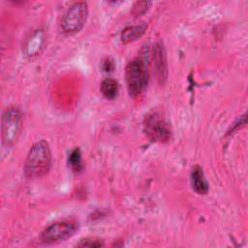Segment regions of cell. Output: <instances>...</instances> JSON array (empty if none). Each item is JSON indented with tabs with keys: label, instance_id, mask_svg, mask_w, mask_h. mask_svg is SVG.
Listing matches in <instances>:
<instances>
[{
	"label": "cell",
	"instance_id": "11",
	"mask_svg": "<svg viewBox=\"0 0 248 248\" xmlns=\"http://www.w3.org/2000/svg\"><path fill=\"white\" fill-rule=\"evenodd\" d=\"M100 90L103 96L108 100H113L116 98L119 92V84L117 80L111 78H106L102 80Z\"/></svg>",
	"mask_w": 248,
	"mask_h": 248
},
{
	"label": "cell",
	"instance_id": "13",
	"mask_svg": "<svg viewBox=\"0 0 248 248\" xmlns=\"http://www.w3.org/2000/svg\"><path fill=\"white\" fill-rule=\"evenodd\" d=\"M77 247H88V248H93V247H104L105 242L103 239L96 237V236H87L84 238H81L77 244Z\"/></svg>",
	"mask_w": 248,
	"mask_h": 248
},
{
	"label": "cell",
	"instance_id": "2",
	"mask_svg": "<svg viewBox=\"0 0 248 248\" xmlns=\"http://www.w3.org/2000/svg\"><path fill=\"white\" fill-rule=\"evenodd\" d=\"M128 92L131 97L138 98L144 93L148 83V66L142 57L131 60L125 70Z\"/></svg>",
	"mask_w": 248,
	"mask_h": 248
},
{
	"label": "cell",
	"instance_id": "7",
	"mask_svg": "<svg viewBox=\"0 0 248 248\" xmlns=\"http://www.w3.org/2000/svg\"><path fill=\"white\" fill-rule=\"evenodd\" d=\"M46 43V33L39 28L34 30L24 41L22 46V52L25 57L32 59L39 56L44 50Z\"/></svg>",
	"mask_w": 248,
	"mask_h": 248
},
{
	"label": "cell",
	"instance_id": "1",
	"mask_svg": "<svg viewBox=\"0 0 248 248\" xmlns=\"http://www.w3.org/2000/svg\"><path fill=\"white\" fill-rule=\"evenodd\" d=\"M52 156L49 144L41 140L35 142L29 149L24 162V174L29 179L45 176L50 170Z\"/></svg>",
	"mask_w": 248,
	"mask_h": 248
},
{
	"label": "cell",
	"instance_id": "10",
	"mask_svg": "<svg viewBox=\"0 0 248 248\" xmlns=\"http://www.w3.org/2000/svg\"><path fill=\"white\" fill-rule=\"evenodd\" d=\"M147 28V25L145 23H141L139 25H131L123 29L120 35V40L122 44H129L131 42H134L140 38L145 30Z\"/></svg>",
	"mask_w": 248,
	"mask_h": 248
},
{
	"label": "cell",
	"instance_id": "8",
	"mask_svg": "<svg viewBox=\"0 0 248 248\" xmlns=\"http://www.w3.org/2000/svg\"><path fill=\"white\" fill-rule=\"evenodd\" d=\"M152 57L156 78L160 84H164L168 77V65L166 50L162 42H157L154 45Z\"/></svg>",
	"mask_w": 248,
	"mask_h": 248
},
{
	"label": "cell",
	"instance_id": "5",
	"mask_svg": "<svg viewBox=\"0 0 248 248\" xmlns=\"http://www.w3.org/2000/svg\"><path fill=\"white\" fill-rule=\"evenodd\" d=\"M143 131L146 137L157 142H167L171 138V130L164 115L158 110L148 112L143 119Z\"/></svg>",
	"mask_w": 248,
	"mask_h": 248
},
{
	"label": "cell",
	"instance_id": "6",
	"mask_svg": "<svg viewBox=\"0 0 248 248\" xmlns=\"http://www.w3.org/2000/svg\"><path fill=\"white\" fill-rule=\"evenodd\" d=\"M78 229V223L74 219H65L47 226L41 233L40 240L44 244H54L72 237Z\"/></svg>",
	"mask_w": 248,
	"mask_h": 248
},
{
	"label": "cell",
	"instance_id": "4",
	"mask_svg": "<svg viewBox=\"0 0 248 248\" xmlns=\"http://www.w3.org/2000/svg\"><path fill=\"white\" fill-rule=\"evenodd\" d=\"M22 125V116L20 109L16 106L6 108L1 119V137L2 143L5 146L14 145L20 134Z\"/></svg>",
	"mask_w": 248,
	"mask_h": 248
},
{
	"label": "cell",
	"instance_id": "9",
	"mask_svg": "<svg viewBox=\"0 0 248 248\" xmlns=\"http://www.w3.org/2000/svg\"><path fill=\"white\" fill-rule=\"evenodd\" d=\"M190 181L193 190L199 195H206L209 190L208 182L205 178L202 169L196 165L193 167L190 173Z\"/></svg>",
	"mask_w": 248,
	"mask_h": 248
},
{
	"label": "cell",
	"instance_id": "12",
	"mask_svg": "<svg viewBox=\"0 0 248 248\" xmlns=\"http://www.w3.org/2000/svg\"><path fill=\"white\" fill-rule=\"evenodd\" d=\"M69 166L75 172H79L82 170V159L79 148H75L68 159Z\"/></svg>",
	"mask_w": 248,
	"mask_h": 248
},
{
	"label": "cell",
	"instance_id": "14",
	"mask_svg": "<svg viewBox=\"0 0 248 248\" xmlns=\"http://www.w3.org/2000/svg\"><path fill=\"white\" fill-rule=\"evenodd\" d=\"M150 5H151V2H147V1L136 2L133 6V14L136 15V16L141 15V14L145 13L148 10Z\"/></svg>",
	"mask_w": 248,
	"mask_h": 248
},
{
	"label": "cell",
	"instance_id": "3",
	"mask_svg": "<svg viewBox=\"0 0 248 248\" xmlns=\"http://www.w3.org/2000/svg\"><path fill=\"white\" fill-rule=\"evenodd\" d=\"M88 16V5L86 2L73 3L61 17L59 26L65 35L78 33L84 26Z\"/></svg>",
	"mask_w": 248,
	"mask_h": 248
}]
</instances>
